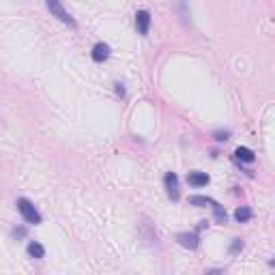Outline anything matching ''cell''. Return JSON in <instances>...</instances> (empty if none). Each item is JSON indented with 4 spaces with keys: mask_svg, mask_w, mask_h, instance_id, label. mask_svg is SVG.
I'll return each mask as SVG.
<instances>
[{
    "mask_svg": "<svg viewBox=\"0 0 275 275\" xmlns=\"http://www.w3.org/2000/svg\"><path fill=\"white\" fill-rule=\"evenodd\" d=\"M45 5H47V11H50L52 17H56L58 22L67 24L69 28H77V22L73 19V15L65 9V5L61 3V0H45Z\"/></svg>",
    "mask_w": 275,
    "mask_h": 275,
    "instance_id": "cell-1",
    "label": "cell"
},
{
    "mask_svg": "<svg viewBox=\"0 0 275 275\" xmlns=\"http://www.w3.org/2000/svg\"><path fill=\"white\" fill-rule=\"evenodd\" d=\"M15 206H17V211H19V215L24 217V222L26 224H41L43 222V217H41V213L37 211V206L28 200V198H17V202H15Z\"/></svg>",
    "mask_w": 275,
    "mask_h": 275,
    "instance_id": "cell-2",
    "label": "cell"
},
{
    "mask_svg": "<svg viewBox=\"0 0 275 275\" xmlns=\"http://www.w3.org/2000/svg\"><path fill=\"white\" fill-rule=\"evenodd\" d=\"M163 187H166V194H168L170 200H179L181 198L179 176H176L174 172H166V176H163Z\"/></svg>",
    "mask_w": 275,
    "mask_h": 275,
    "instance_id": "cell-3",
    "label": "cell"
},
{
    "mask_svg": "<svg viewBox=\"0 0 275 275\" xmlns=\"http://www.w3.org/2000/svg\"><path fill=\"white\" fill-rule=\"evenodd\" d=\"M135 28H138V33H140L142 37L149 35V31H151V13L146 11V9H140V11L135 13Z\"/></svg>",
    "mask_w": 275,
    "mask_h": 275,
    "instance_id": "cell-4",
    "label": "cell"
},
{
    "mask_svg": "<svg viewBox=\"0 0 275 275\" xmlns=\"http://www.w3.org/2000/svg\"><path fill=\"white\" fill-rule=\"evenodd\" d=\"M176 241L187 250H198V245H200V237L196 232H179L176 234Z\"/></svg>",
    "mask_w": 275,
    "mask_h": 275,
    "instance_id": "cell-5",
    "label": "cell"
},
{
    "mask_svg": "<svg viewBox=\"0 0 275 275\" xmlns=\"http://www.w3.org/2000/svg\"><path fill=\"white\" fill-rule=\"evenodd\" d=\"M110 45L107 43H103V41H99V43H95L93 45V52H91V58L95 63H103V61H107L110 58Z\"/></svg>",
    "mask_w": 275,
    "mask_h": 275,
    "instance_id": "cell-6",
    "label": "cell"
},
{
    "mask_svg": "<svg viewBox=\"0 0 275 275\" xmlns=\"http://www.w3.org/2000/svg\"><path fill=\"white\" fill-rule=\"evenodd\" d=\"M209 174L206 172H200V170H194V172H189L187 174V183L191 185V187H196V189H200V187H206L209 185Z\"/></svg>",
    "mask_w": 275,
    "mask_h": 275,
    "instance_id": "cell-7",
    "label": "cell"
},
{
    "mask_svg": "<svg viewBox=\"0 0 275 275\" xmlns=\"http://www.w3.org/2000/svg\"><path fill=\"white\" fill-rule=\"evenodd\" d=\"M234 159L243 161V163H254L256 161V155H254V151H250L248 146H239V149L234 151Z\"/></svg>",
    "mask_w": 275,
    "mask_h": 275,
    "instance_id": "cell-8",
    "label": "cell"
},
{
    "mask_svg": "<svg viewBox=\"0 0 275 275\" xmlns=\"http://www.w3.org/2000/svg\"><path fill=\"white\" fill-rule=\"evenodd\" d=\"M26 252H28V256L35 258V260H41V258H45V248H43V245L39 243V241H31V243H28Z\"/></svg>",
    "mask_w": 275,
    "mask_h": 275,
    "instance_id": "cell-9",
    "label": "cell"
},
{
    "mask_svg": "<svg viewBox=\"0 0 275 275\" xmlns=\"http://www.w3.org/2000/svg\"><path fill=\"white\" fill-rule=\"evenodd\" d=\"M211 209H213V217H215V222H217V224H226V222H228V215H226V209H224V206H222L217 200H213Z\"/></svg>",
    "mask_w": 275,
    "mask_h": 275,
    "instance_id": "cell-10",
    "label": "cell"
},
{
    "mask_svg": "<svg viewBox=\"0 0 275 275\" xmlns=\"http://www.w3.org/2000/svg\"><path fill=\"white\" fill-rule=\"evenodd\" d=\"M234 219H237L239 224H245L252 219V209L250 206H239L237 211H234Z\"/></svg>",
    "mask_w": 275,
    "mask_h": 275,
    "instance_id": "cell-11",
    "label": "cell"
},
{
    "mask_svg": "<svg viewBox=\"0 0 275 275\" xmlns=\"http://www.w3.org/2000/svg\"><path fill=\"white\" fill-rule=\"evenodd\" d=\"M189 204H194V206H206V204H213V198H209V196H191Z\"/></svg>",
    "mask_w": 275,
    "mask_h": 275,
    "instance_id": "cell-12",
    "label": "cell"
},
{
    "mask_svg": "<svg viewBox=\"0 0 275 275\" xmlns=\"http://www.w3.org/2000/svg\"><path fill=\"white\" fill-rule=\"evenodd\" d=\"M243 250V241L241 239H234L232 243H230V248H228V252L232 254V256H234V254H239Z\"/></svg>",
    "mask_w": 275,
    "mask_h": 275,
    "instance_id": "cell-13",
    "label": "cell"
},
{
    "mask_svg": "<svg viewBox=\"0 0 275 275\" xmlns=\"http://www.w3.org/2000/svg\"><path fill=\"white\" fill-rule=\"evenodd\" d=\"M213 138H215L217 142H224V140H228V138H230V131H228V129H226V131H215Z\"/></svg>",
    "mask_w": 275,
    "mask_h": 275,
    "instance_id": "cell-14",
    "label": "cell"
},
{
    "mask_svg": "<svg viewBox=\"0 0 275 275\" xmlns=\"http://www.w3.org/2000/svg\"><path fill=\"white\" fill-rule=\"evenodd\" d=\"M11 234H13V239H24V237H26V228H22V226H17V228H13V230H11Z\"/></svg>",
    "mask_w": 275,
    "mask_h": 275,
    "instance_id": "cell-15",
    "label": "cell"
},
{
    "mask_svg": "<svg viewBox=\"0 0 275 275\" xmlns=\"http://www.w3.org/2000/svg\"><path fill=\"white\" fill-rule=\"evenodd\" d=\"M114 91H116V95H119V97H125V86H123L121 82L114 84Z\"/></svg>",
    "mask_w": 275,
    "mask_h": 275,
    "instance_id": "cell-16",
    "label": "cell"
}]
</instances>
